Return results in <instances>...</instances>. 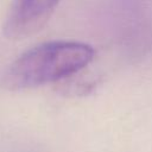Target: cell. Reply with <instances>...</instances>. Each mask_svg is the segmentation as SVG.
<instances>
[{
	"mask_svg": "<svg viewBox=\"0 0 152 152\" xmlns=\"http://www.w3.org/2000/svg\"><path fill=\"white\" fill-rule=\"evenodd\" d=\"M59 0H12L4 21L8 39H23L38 32L50 19Z\"/></svg>",
	"mask_w": 152,
	"mask_h": 152,
	"instance_id": "2",
	"label": "cell"
},
{
	"mask_svg": "<svg viewBox=\"0 0 152 152\" xmlns=\"http://www.w3.org/2000/svg\"><path fill=\"white\" fill-rule=\"evenodd\" d=\"M94 49L81 42L52 40L20 55L6 70L2 83L7 89L21 90L56 82L87 66Z\"/></svg>",
	"mask_w": 152,
	"mask_h": 152,
	"instance_id": "1",
	"label": "cell"
}]
</instances>
